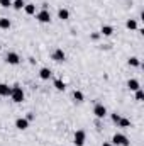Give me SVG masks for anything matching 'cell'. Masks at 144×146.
Returning <instances> with one entry per match:
<instances>
[{"instance_id":"16","label":"cell","mask_w":144,"mask_h":146,"mask_svg":"<svg viewBox=\"0 0 144 146\" xmlns=\"http://www.w3.org/2000/svg\"><path fill=\"white\" fill-rule=\"evenodd\" d=\"M54 88H56V90H59V92H63V90L66 88V83H65L63 80L56 78V80H54Z\"/></svg>"},{"instance_id":"1","label":"cell","mask_w":144,"mask_h":146,"mask_svg":"<svg viewBox=\"0 0 144 146\" xmlns=\"http://www.w3.org/2000/svg\"><path fill=\"white\" fill-rule=\"evenodd\" d=\"M10 99L15 102V104H20L24 100V90L20 85H14L12 90H10Z\"/></svg>"},{"instance_id":"25","label":"cell","mask_w":144,"mask_h":146,"mask_svg":"<svg viewBox=\"0 0 144 146\" xmlns=\"http://www.w3.org/2000/svg\"><path fill=\"white\" fill-rule=\"evenodd\" d=\"M26 119H27V121H32V119H34V114H32V112H29V114H27V117H26Z\"/></svg>"},{"instance_id":"8","label":"cell","mask_w":144,"mask_h":146,"mask_svg":"<svg viewBox=\"0 0 144 146\" xmlns=\"http://www.w3.org/2000/svg\"><path fill=\"white\" fill-rule=\"evenodd\" d=\"M15 127H17L19 131H24V129L29 127V121H27L26 117H19V119L15 121Z\"/></svg>"},{"instance_id":"27","label":"cell","mask_w":144,"mask_h":146,"mask_svg":"<svg viewBox=\"0 0 144 146\" xmlns=\"http://www.w3.org/2000/svg\"><path fill=\"white\" fill-rule=\"evenodd\" d=\"M0 49H2V48H0Z\"/></svg>"},{"instance_id":"3","label":"cell","mask_w":144,"mask_h":146,"mask_svg":"<svg viewBox=\"0 0 144 146\" xmlns=\"http://www.w3.org/2000/svg\"><path fill=\"white\" fill-rule=\"evenodd\" d=\"M85 139H87V134H85V131H81V129H78L76 133H75V146H83L85 145Z\"/></svg>"},{"instance_id":"4","label":"cell","mask_w":144,"mask_h":146,"mask_svg":"<svg viewBox=\"0 0 144 146\" xmlns=\"http://www.w3.org/2000/svg\"><path fill=\"white\" fill-rule=\"evenodd\" d=\"M51 58H53L56 63H63V61L66 60V54H65V51H63L61 48H58V49H54V51H53Z\"/></svg>"},{"instance_id":"22","label":"cell","mask_w":144,"mask_h":146,"mask_svg":"<svg viewBox=\"0 0 144 146\" xmlns=\"http://www.w3.org/2000/svg\"><path fill=\"white\" fill-rule=\"evenodd\" d=\"M143 99H144V94H143V90L139 88V90H136V100H139V102H143Z\"/></svg>"},{"instance_id":"11","label":"cell","mask_w":144,"mask_h":146,"mask_svg":"<svg viewBox=\"0 0 144 146\" xmlns=\"http://www.w3.org/2000/svg\"><path fill=\"white\" fill-rule=\"evenodd\" d=\"M49 76H51V70L49 68H41L39 70V78L41 80H49Z\"/></svg>"},{"instance_id":"10","label":"cell","mask_w":144,"mask_h":146,"mask_svg":"<svg viewBox=\"0 0 144 146\" xmlns=\"http://www.w3.org/2000/svg\"><path fill=\"white\" fill-rule=\"evenodd\" d=\"M127 87H129V90H132V92H136V90L141 88V85H139V82H137L136 78H131V80L127 82Z\"/></svg>"},{"instance_id":"2","label":"cell","mask_w":144,"mask_h":146,"mask_svg":"<svg viewBox=\"0 0 144 146\" xmlns=\"http://www.w3.org/2000/svg\"><path fill=\"white\" fill-rule=\"evenodd\" d=\"M112 145H117V146H129V139H127V136H124V134L117 133V134H114V136H112Z\"/></svg>"},{"instance_id":"21","label":"cell","mask_w":144,"mask_h":146,"mask_svg":"<svg viewBox=\"0 0 144 146\" xmlns=\"http://www.w3.org/2000/svg\"><path fill=\"white\" fill-rule=\"evenodd\" d=\"M73 99H75L76 102H83L85 97H83V94H81L80 90H75V92H73Z\"/></svg>"},{"instance_id":"14","label":"cell","mask_w":144,"mask_h":146,"mask_svg":"<svg viewBox=\"0 0 144 146\" xmlns=\"http://www.w3.org/2000/svg\"><path fill=\"white\" fill-rule=\"evenodd\" d=\"M24 10H26L27 15H32V14H36V5L34 3H26L24 5Z\"/></svg>"},{"instance_id":"26","label":"cell","mask_w":144,"mask_h":146,"mask_svg":"<svg viewBox=\"0 0 144 146\" xmlns=\"http://www.w3.org/2000/svg\"><path fill=\"white\" fill-rule=\"evenodd\" d=\"M102 146H112V143H104Z\"/></svg>"},{"instance_id":"5","label":"cell","mask_w":144,"mask_h":146,"mask_svg":"<svg viewBox=\"0 0 144 146\" xmlns=\"http://www.w3.org/2000/svg\"><path fill=\"white\" fill-rule=\"evenodd\" d=\"M93 114H95L97 119H104V117L107 115V109H105V106H104V104H97V106L93 107Z\"/></svg>"},{"instance_id":"19","label":"cell","mask_w":144,"mask_h":146,"mask_svg":"<svg viewBox=\"0 0 144 146\" xmlns=\"http://www.w3.org/2000/svg\"><path fill=\"white\" fill-rule=\"evenodd\" d=\"M24 5H26V3H24V0H14V2H12V7H14L15 10L24 9Z\"/></svg>"},{"instance_id":"20","label":"cell","mask_w":144,"mask_h":146,"mask_svg":"<svg viewBox=\"0 0 144 146\" xmlns=\"http://www.w3.org/2000/svg\"><path fill=\"white\" fill-rule=\"evenodd\" d=\"M129 66H141V61H139V58H136V56H131V58H129Z\"/></svg>"},{"instance_id":"13","label":"cell","mask_w":144,"mask_h":146,"mask_svg":"<svg viewBox=\"0 0 144 146\" xmlns=\"http://www.w3.org/2000/svg\"><path fill=\"white\" fill-rule=\"evenodd\" d=\"M10 26H12L10 19H7V17H0V29H10Z\"/></svg>"},{"instance_id":"6","label":"cell","mask_w":144,"mask_h":146,"mask_svg":"<svg viewBox=\"0 0 144 146\" xmlns=\"http://www.w3.org/2000/svg\"><path fill=\"white\" fill-rule=\"evenodd\" d=\"M36 19L42 24H48V22H51V14H49V10H41L36 14Z\"/></svg>"},{"instance_id":"9","label":"cell","mask_w":144,"mask_h":146,"mask_svg":"<svg viewBox=\"0 0 144 146\" xmlns=\"http://www.w3.org/2000/svg\"><path fill=\"white\" fill-rule=\"evenodd\" d=\"M10 90L12 87H9L7 83H0V97H10Z\"/></svg>"},{"instance_id":"23","label":"cell","mask_w":144,"mask_h":146,"mask_svg":"<svg viewBox=\"0 0 144 146\" xmlns=\"http://www.w3.org/2000/svg\"><path fill=\"white\" fill-rule=\"evenodd\" d=\"M0 5H2L3 9H7V7L12 5V0H0Z\"/></svg>"},{"instance_id":"17","label":"cell","mask_w":144,"mask_h":146,"mask_svg":"<svg viewBox=\"0 0 144 146\" xmlns=\"http://www.w3.org/2000/svg\"><path fill=\"white\" fill-rule=\"evenodd\" d=\"M126 27L131 29V31H136V29H137V22H136L134 19H129V21L126 22Z\"/></svg>"},{"instance_id":"7","label":"cell","mask_w":144,"mask_h":146,"mask_svg":"<svg viewBox=\"0 0 144 146\" xmlns=\"http://www.w3.org/2000/svg\"><path fill=\"white\" fill-rule=\"evenodd\" d=\"M5 61H7L9 65H19V63H20V56H19L17 53L10 51V53H7V56H5Z\"/></svg>"},{"instance_id":"15","label":"cell","mask_w":144,"mask_h":146,"mask_svg":"<svg viewBox=\"0 0 144 146\" xmlns=\"http://www.w3.org/2000/svg\"><path fill=\"white\" fill-rule=\"evenodd\" d=\"M58 17H59L61 21L70 19V12H68V9H59V10H58Z\"/></svg>"},{"instance_id":"24","label":"cell","mask_w":144,"mask_h":146,"mask_svg":"<svg viewBox=\"0 0 144 146\" xmlns=\"http://www.w3.org/2000/svg\"><path fill=\"white\" fill-rule=\"evenodd\" d=\"M119 119H120V115H119V114H112V122H115V124H117V122H119Z\"/></svg>"},{"instance_id":"12","label":"cell","mask_w":144,"mask_h":146,"mask_svg":"<svg viewBox=\"0 0 144 146\" xmlns=\"http://www.w3.org/2000/svg\"><path fill=\"white\" fill-rule=\"evenodd\" d=\"M100 34H102V36H112V34H114V27H112V26H102Z\"/></svg>"},{"instance_id":"18","label":"cell","mask_w":144,"mask_h":146,"mask_svg":"<svg viewBox=\"0 0 144 146\" xmlns=\"http://www.w3.org/2000/svg\"><path fill=\"white\" fill-rule=\"evenodd\" d=\"M117 126H119V127H129V126H131V121L126 119V117H120L119 122H117Z\"/></svg>"}]
</instances>
